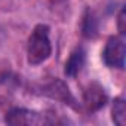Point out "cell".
Here are the masks:
<instances>
[{
  "mask_svg": "<svg viewBox=\"0 0 126 126\" xmlns=\"http://www.w3.org/2000/svg\"><path fill=\"white\" fill-rule=\"evenodd\" d=\"M52 53V45L49 40V27L45 24H39L34 27L28 45H27V58L33 65L42 64Z\"/></svg>",
  "mask_w": 126,
  "mask_h": 126,
  "instance_id": "6da1fadb",
  "label": "cell"
},
{
  "mask_svg": "<svg viewBox=\"0 0 126 126\" xmlns=\"http://www.w3.org/2000/svg\"><path fill=\"white\" fill-rule=\"evenodd\" d=\"M125 55H126V46H125L123 36L110 37L102 50L104 64L110 68H123L125 67Z\"/></svg>",
  "mask_w": 126,
  "mask_h": 126,
  "instance_id": "7a4b0ae2",
  "label": "cell"
},
{
  "mask_svg": "<svg viewBox=\"0 0 126 126\" xmlns=\"http://www.w3.org/2000/svg\"><path fill=\"white\" fill-rule=\"evenodd\" d=\"M5 122L8 125L21 126V125H43L46 123V119L39 114L37 111L27 110V108H12L6 113Z\"/></svg>",
  "mask_w": 126,
  "mask_h": 126,
  "instance_id": "3957f363",
  "label": "cell"
},
{
  "mask_svg": "<svg viewBox=\"0 0 126 126\" xmlns=\"http://www.w3.org/2000/svg\"><path fill=\"white\" fill-rule=\"evenodd\" d=\"M107 101V95L104 92V89L98 85L91 86L86 92H85V102L88 105L89 110H98L101 108Z\"/></svg>",
  "mask_w": 126,
  "mask_h": 126,
  "instance_id": "277c9868",
  "label": "cell"
},
{
  "mask_svg": "<svg viewBox=\"0 0 126 126\" xmlns=\"http://www.w3.org/2000/svg\"><path fill=\"white\" fill-rule=\"evenodd\" d=\"M83 62H85V52L83 49H77L71 53V56L68 58L67 64H65V74L70 77H74L80 68L83 67Z\"/></svg>",
  "mask_w": 126,
  "mask_h": 126,
  "instance_id": "5b68a950",
  "label": "cell"
},
{
  "mask_svg": "<svg viewBox=\"0 0 126 126\" xmlns=\"http://www.w3.org/2000/svg\"><path fill=\"white\" fill-rule=\"evenodd\" d=\"M111 119L116 125L125 126L126 125V104L123 98H116L111 108Z\"/></svg>",
  "mask_w": 126,
  "mask_h": 126,
  "instance_id": "8992f818",
  "label": "cell"
},
{
  "mask_svg": "<svg viewBox=\"0 0 126 126\" xmlns=\"http://www.w3.org/2000/svg\"><path fill=\"white\" fill-rule=\"evenodd\" d=\"M125 9H122L120 11V14H119V21H117V27H119V31H120V36H125V30H126V27H125Z\"/></svg>",
  "mask_w": 126,
  "mask_h": 126,
  "instance_id": "52a82bcc",
  "label": "cell"
}]
</instances>
